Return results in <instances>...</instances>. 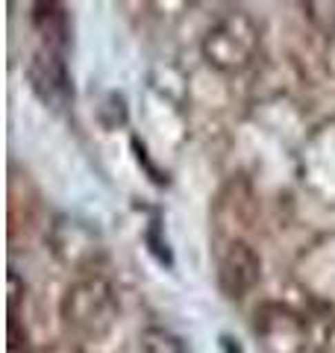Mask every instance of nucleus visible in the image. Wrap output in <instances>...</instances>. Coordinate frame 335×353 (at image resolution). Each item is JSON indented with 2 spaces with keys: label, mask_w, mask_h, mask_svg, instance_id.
Listing matches in <instances>:
<instances>
[{
  "label": "nucleus",
  "mask_w": 335,
  "mask_h": 353,
  "mask_svg": "<svg viewBox=\"0 0 335 353\" xmlns=\"http://www.w3.org/2000/svg\"><path fill=\"white\" fill-rule=\"evenodd\" d=\"M262 277V259L247 241H230L218 259V285L230 301L244 297Z\"/></svg>",
  "instance_id": "obj_2"
},
{
  "label": "nucleus",
  "mask_w": 335,
  "mask_h": 353,
  "mask_svg": "<svg viewBox=\"0 0 335 353\" xmlns=\"http://www.w3.org/2000/svg\"><path fill=\"white\" fill-rule=\"evenodd\" d=\"M27 77H30L32 92L39 94V101L56 109V112L74 101V85L59 50H50V48L39 50L27 65Z\"/></svg>",
  "instance_id": "obj_1"
},
{
  "label": "nucleus",
  "mask_w": 335,
  "mask_h": 353,
  "mask_svg": "<svg viewBox=\"0 0 335 353\" xmlns=\"http://www.w3.org/2000/svg\"><path fill=\"white\" fill-rule=\"evenodd\" d=\"M36 27L44 32L50 50H59L68 36V15L59 3H39L36 6Z\"/></svg>",
  "instance_id": "obj_3"
},
{
  "label": "nucleus",
  "mask_w": 335,
  "mask_h": 353,
  "mask_svg": "<svg viewBox=\"0 0 335 353\" xmlns=\"http://www.w3.org/2000/svg\"><path fill=\"white\" fill-rule=\"evenodd\" d=\"M221 347H223V353H244L241 345L232 336H221Z\"/></svg>",
  "instance_id": "obj_4"
}]
</instances>
